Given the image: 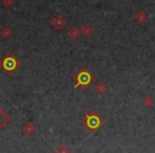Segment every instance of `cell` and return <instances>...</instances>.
<instances>
[{
  "instance_id": "cell-1",
  "label": "cell",
  "mask_w": 155,
  "mask_h": 153,
  "mask_svg": "<svg viewBox=\"0 0 155 153\" xmlns=\"http://www.w3.org/2000/svg\"><path fill=\"white\" fill-rule=\"evenodd\" d=\"M20 62L13 53L9 52L4 56V58L0 60V68L3 70L7 74L12 76L19 67H20Z\"/></svg>"
},
{
  "instance_id": "cell-2",
  "label": "cell",
  "mask_w": 155,
  "mask_h": 153,
  "mask_svg": "<svg viewBox=\"0 0 155 153\" xmlns=\"http://www.w3.org/2000/svg\"><path fill=\"white\" fill-rule=\"evenodd\" d=\"M73 81L75 82V88L81 87L83 89H86L95 81V76L94 74H90L87 68H81L78 74L73 76Z\"/></svg>"
},
{
  "instance_id": "cell-3",
  "label": "cell",
  "mask_w": 155,
  "mask_h": 153,
  "mask_svg": "<svg viewBox=\"0 0 155 153\" xmlns=\"http://www.w3.org/2000/svg\"><path fill=\"white\" fill-rule=\"evenodd\" d=\"M83 124L86 125V127L90 130V132L94 133L98 130L99 128L102 127V125L104 124V120L99 116L96 112L92 111L85 117V119L83 120Z\"/></svg>"
},
{
  "instance_id": "cell-4",
  "label": "cell",
  "mask_w": 155,
  "mask_h": 153,
  "mask_svg": "<svg viewBox=\"0 0 155 153\" xmlns=\"http://www.w3.org/2000/svg\"><path fill=\"white\" fill-rule=\"evenodd\" d=\"M51 25L53 26L57 30H62L66 26V20L62 15H57V16H54L53 19L51 20Z\"/></svg>"
},
{
  "instance_id": "cell-5",
  "label": "cell",
  "mask_w": 155,
  "mask_h": 153,
  "mask_svg": "<svg viewBox=\"0 0 155 153\" xmlns=\"http://www.w3.org/2000/svg\"><path fill=\"white\" fill-rule=\"evenodd\" d=\"M10 120H11V117L0 107V130H1Z\"/></svg>"
},
{
  "instance_id": "cell-6",
  "label": "cell",
  "mask_w": 155,
  "mask_h": 153,
  "mask_svg": "<svg viewBox=\"0 0 155 153\" xmlns=\"http://www.w3.org/2000/svg\"><path fill=\"white\" fill-rule=\"evenodd\" d=\"M135 20H136L139 25H143V23L148 20V15L143 11H139L135 14Z\"/></svg>"
},
{
  "instance_id": "cell-7",
  "label": "cell",
  "mask_w": 155,
  "mask_h": 153,
  "mask_svg": "<svg viewBox=\"0 0 155 153\" xmlns=\"http://www.w3.org/2000/svg\"><path fill=\"white\" fill-rule=\"evenodd\" d=\"M80 30H81V34H83L86 37L90 36V35L92 34V32H94V29H92V27L90 25L82 26V28H81Z\"/></svg>"
},
{
  "instance_id": "cell-8",
  "label": "cell",
  "mask_w": 155,
  "mask_h": 153,
  "mask_svg": "<svg viewBox=\"0 0 155 153\" xmlns=\"http://www.w3.org/2000/svg\"><path fill=\"white\" fill-rule=\"evenodd\" d=\"M68 35L72 38V40H77L81 35V30L78 29L77 27H71L70 30L68 31Z\"/></svg>"
},
{
  "instance_id": "cell-9",
  "label": "cell",
  "mask_w": 155,
  "mask_h": 153,
  "mask_svg": "<svg viewBox=\"0 0 155 153\" xmlns=\"http://www.w3.org/2000/svg\"><path fill=\"white\" fill-rule=\"evenodd\" d=\"M22 131H24L26 134H28V135H32L33 133L35 132V127L32 124V123H30V122H28V123H26V124L22 127Z\"/></svg>"
},
{
  "instance_id": "cell-10",
  "label": "cell",
  "mask_w": 155,
  "mask_h": 153,
  "mask_svg": "<svg viewBox=\"0 0 155 153\" xmlns=\"http://www.w3.org/2000/svg\"><path fill=\"white\" fill-rule=\"evenodd\" d=\"M96 91L98 92L99 94H104L106 91H107V85L103 82H100L96 85Z\"/></svg>"
},
{
  "instance_id": "cell-11",
  "label": "cell",
  "mask_w": 155,
  "mask_h": 153,
  "mask_svg": "<svg viewBox=\"0 0 155 153\" xmlns=\"http://www.w3.org/2000/svg\"><path fill=\"white\" fill-rule=\"evenodd\" d=\"M0 34L2 35V37H4V38H9V37H11V35H12V31H11V29L10 28H3L2 30L0 31Z\"/></svg>"
},
{
  "instance_id": "cell-12",
  "label": "cell",
  "mask_w": 155,
  "mask_h": 153,
  "mask_svg": "<svg viewBox=\"0 0 155 153\" xmlns=\"http://www.w3.org/2000/svg\"><path fill=\"white\" fill-rule=\"evenodd\" d=\"M142 102H143V105L146 107H151L153 105V103H154V100H153L150 96H148V97H146L143 99Z\"/></svg>"
},
{
  "instance_id": "cell-13",
  "label": "cell",
  "mask_w": 155,
  "mask_h": 153,
  "mask_svg": "<svg viewBox=\"0 0 155 153\" xmlns=\"http://www.w3.org/2000/svg\"><path fill=\"white\" fill-rule=\"evenodd\" d=\"M57 153H70V150L66 146H61L57 149Z\"/></svg>"
},
{
  "instance_id": "cell-14",
  "label": "cell",
  "mask_w": 155,
  "mask_h": 153,
  "mask_svg": "<svg viewBox=\"0 0 155 153\" xmlns=\"http://www.w3.org/2000/svg\"><path fill=\"white\" fill-rule=\"evenodd\" d=\"M14 3V0H3V5L7 8H11Z\"/></svg>"
}]
</instances>
